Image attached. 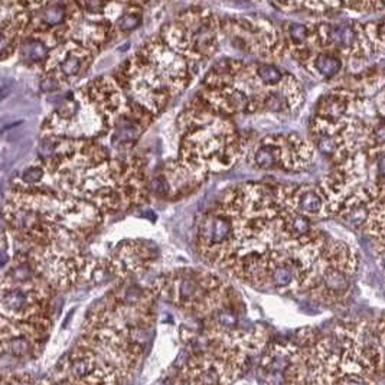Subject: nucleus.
I'll use <instances>...</instances> for the list:
<instances>
[{
  "instance_id": "15",
  "label": "nucleus",
  "mask_w": 385,
  "mask_h": 385,
  "mask_svg": "<svg viewBox=\"0 0 385 385\" xmlns=\"http://www.w3.org/2000/svg\"><path fill=\"white\" fill-rule=\"evenodd\" d=\"M304 67L319 77L330 80L342 69V58L332 52H319L312 56V59Z\"/></svg>"
},
{
  "instance_id": "9",
  "label": "nucleus",
  "mask_w": 385,
  "mask_h": 385,
  "mask_svg": "<svg viewBox=\"0 0 385 385\" xmlns=\"http://www.w3.org/2000/svg\"><path fill=\"white\" fill-rule=\"evenodd\" d=\"M222 32L235 48L264 59H277L287 51V39L270 19L263 16L226 18L222 21Z\"/></svg>"
},
{
  "instance_id": "17",
  "label": "nucleus",
  "mask_w": 385,
  "mask_h": 385,
  "mask_svg": "<svg viewBox=\"0 0 385 385\" xmlns=\"http://www.w3.org/2000/svg\"><path fill=\"white\" fill-rule=\"evenodd\" d=\"M255 72H257L258 78L261 80V83L269 88L277 87L283 81V78L286 75L275 65L270 64V62H257L255 64Z\"/></svg>"
},
{
  "instance_id": "16",
  "label": "nucleus",
  "mask_w": 385,
  "mask_h": 385,
  "mask_svg": "<svg viewBox=\"0 0 385 385\" xmlns=\"http://www.w3.org/2000/svg\"><path fill=\"white\" fill-rule=\"evenodd\" d=\"M141 9L137 4H126L121 15L114 22V35L115 33H130L141 25Z\"/></svg>"
},
{
  "instance_id": "4",
  "label": "nucleus",
  "mask_w": 385,
  "mask_h": 385,
  "mask_svg": "<svg viewBox=\"0 0 385 385\" xmlns=\"http://www.w3.org/2000/svg\"><path fill=\"white\" fill-rule=\"evenodd\" d=\"M129 97L110 77H98L71 91L42 124V137L97 140L110 135Z\"/></svg>"
},
{
  "instance_id": "5",
  "label": "nucleus",
  "mask_w": 385,
  "mask_h": 385,
  "mask_svg": "<svg viewBox=\"0 0 385 385\" xmlns=\"http://www.w3.org/2000/svg\"><path fill=\"white\" fill-rule=\"evenodd\" d=\"M266 343L260 328L204 330L196 349L173 374L170 385H232L244 369L248 357Z\"/></svg>"
},
{
  "instance_id": "22",
  "label": "nucleus",
  "mask_w": 385,
  "mask_h": 385,
  "mask_svg": "<svg viewBox=\"0 0 385 385\" xmlns=\"http://www.w3.org/2000/svg\"><path fill=\"white\" fill-rule=\"evenodd\" d=\"M375 106H377V111H378L381 120L385 121V87L384 90L378 94V97H377V104H375Z\"/></svg>"
},
{
  "instance_id": "8",
  "label": "nucleus",
  "mask_w": 385,
  "mask_h": 385,
  "mask_svg": "<svg viewBox=\"0 0 385 385\" xmlns=\"http://www.w3.org/2000/svg\"><path fill=\"white\" fill-rule=\"evenodd\" d=\"M315 146L296 133L260 138L248 152V160L260 170L303 172L312 165Z\"/></svg>"
},
{
  "instance_id": "10",
  "label": "nucleus",
  "mask_w": 385,
  "mask_h": 385,
  "mask_svg": "<svg viewBox=\"0 0 385 385\" xmlns=\"http://www.w3.org/2000/svg\"><path fill=\"white\" fill-rule=\"evenodd\" d=\"M52 329V320L10 322L1 319V354L16 361L36 358L44 349Z\"/></svg>"
},
{
  "instance_id": "14",
  "label": "nucleus",
  "mask_w": 385,
  "mask_h": 385,
  "mask_svg": "<svg viewBox=\"0 0 385 385\" xmlns=\"http://www.w3.org/2000/svg\"><path fill=\"white\" fill-rule=\"evenodd\" d=\"M54 48H56V45L51 39H48L45 36L32 35V36H26L21 41L19 48H18V54L23 62L42 65Z\"/></svg>"
},
{
  "instance_id": "23",
  "label": "nucleus",
  "mask_w": 385,
  "mask_h": 385,
  "mask_svg": "<svg viewBox=\"0 0 385 385\" xmlns=\"http://www.w3.org/2000/svg\"><path fill=\"white\" fill-rule=\"evenodd\" d=\"M375 169H377L378 176H381V178L385 179V155L375 162Z\"/></svg>"
},
{
  "instance_id": "19",
  "label": "nucleus",
  "mask_w": 385,
  "mask_h": 385,
  "mask_svg": "<svg viewBox=\"0 0 385 385\" xmlns=\"http://www.w3.org/2000/svg\"><path fill=\"white\" fill-rule=\"evenodd\" d=\"M1 385H51L46 380H38L32 374H7L3 372Z\"/></svg>"
},
{
  "instance_id": "20",
  "label": "nucleus",
  "mask_w": 385,
  "mask_h": 385,
  "mask_svg": "<svg viewBox=\"0 0 385 385\" xmlns=\"http://www.w3.org/2000/svg\"><path fill=\"white\" fill-rule=\"evenodd\" d=\"M342 9H349L359 13H371L380 12L385 9V3L383 1H352V3H342Z\"/></svg>"
},
{
  "instance_id": "12",
  "label": "nucleus",
  "mask_w": 385,
  "mask_h": 385,
  "mask_svg": "<svg viewBox=\"0 0 385 385\" xmlns=\"http://www.w3.org/2000/svg\"><path fill=\"white\" fill-rule=\"evenodd\" d=\"M158 258V248L147 241H121L106 260L111 275L120 280L143 274Z\"/></svg>"
},
{
  "instance_id": "1",
  "label": "nucleus",
  "mask_w": 385,
  "mask_h": 385,
  "mask_svg": "<svg viewBox=\"0 0 385 385\" xmlns=\"http://www.w3.org/2000/svg\"><path fill=\"white\" fill-rule=\"evenodd\" d=\"M155 293L137 286L113 290L87 316L83 335L56 380L67 385H124L144 357L155 319Z\"/></svg>"
},
{
  "instance_id": "2",
  "label": "nucleus",
  "mask_w": 385,
  "mask_h": 385,
  "mask_svg": "<svg viewBox=\"0 0 385 385\" xmlns=\"http://www.w3.org/2000/svg\"><path fill=\"white\" fill-rule=\"evenodd\" d=\"M192 67L160 36H155L123 62L115 81L130 100L156 117L191 84Z\"/></svg>"
},
{
  "instance_id": "6",
  "label": "nucleus",
  "mask_w": 385,
  "mask_h": 385,
  "mask_svg": "<svg viewBox=\"0 0 385 385\" xmlns=\"http://www.w3.org/2000/svg\"><path fill=\"white\" fill-rule=\"evenodd\" d=\"M153 293L178 309L206 320L220 309L240 302V296L225 280L199 269H181L160 275Z\"/></svg>"
},
{
  "instance_id": "13",
  "label": "nucleus",
  "mask_w": 385,
  "mask_h": 385,
  "mask_svg": "<svg viewBox=\"0 0 385 385\" xmlns=\"http://www.w3.org/2000/svg\"><path fill=\"white\" fill-rule=\"evenodd\" d=\"M273 195L277 202L292 208L307 218L329 217L326 199L317 185L277 186Z\"/></svg>"
},
{
  "instance_id": "18",
  "label": "nucleus",
  "mask_w": 385,
  "mask_h": 385,
  "mask_svg": "<svg viewBox=\"0 0 385 385\" xmlns=\"http://www.w3.org/2000/svg\"><path fill=\"white\" fill-rule=\"evenodd\" d=\"M46 169L44 167L42 163H38V165L28 166L19 176V182L23 183L25 189L32 188V186H38L39 183L44 182L45 176H46Z\"/></svg>"
},
{
  "instance_id": "21",
  "label": "nucleus",
  "mask_w": 385,
  "mask_h": 385,
  "mask_svg": "<svg viewBox=\"0 0 385 385\" xmlns=\"http://www.w3.org/2000/svg\"><path fill=\"white\" fill-rule=\"evenodd\" d=\"M333 385H368L366 381L358 374H340Z\"/></svg>"
},
{
  "instance_id": "11",
  "label": "nucleus",
  "mask_w": 385,
  "mask_h": 385,
  "mask_svg": "<svg viewBox=\"0 0 385 385\" xmlns=\"http://www.w3.org/2000/svg\"><path fill=\"white\" fill-rule=\"evenodd\" d=\"M97 54V49L77 39H69L51 51L42 64L44 75L54 78L62 87L83 77L90 69Z\"/></svg>"
},
{
  "instance_id": "7",
  "label": "nucleus",
  "mask_w": 385,
  "mask_h": 385,
  "mask_svg": "<svg viewBox=\"0 0 385 385\" xmlns=\"http://www.w3.org/2000/svg\"><path fill=\"white\" fill-rule=\"evenodd\" d=\"M222 22L209 9H189L160 30V38L192 65L220 49Z\"/></svg>"
},
{
  "instance_id": "3",
  "label": "nucleus",
  "mask_w": 385,
  "mask_h": 385,
  "mask_svg": "<svg viewBox=\"0 0 385 385\" xmlns=\"http://www.w3.org/2000/svg\"><path fill=\"white\" fill-rule=\"evenodd\" d=\"M179 159L201 183L215 172L226 170L243 156V138L228 117L209 110L193 97L178 118Z\"/></svg>"
}]
</instances>
